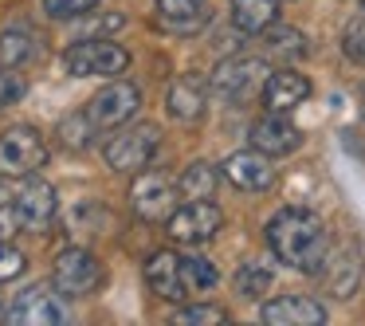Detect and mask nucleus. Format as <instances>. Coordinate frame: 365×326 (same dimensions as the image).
Here are the masks:
<instances>
[{
	"label": "nucleus",
	"instance_id": "obj_1",
	"mask_svg": "<svg viewBox=\"0 0 365 326\" xmlns=\"http://www.w3.org/2000/svg\"><path fill=\"white\" fill-rule=\"evenodd\" d=\"M267 248L279 263L302 275H318L326 252H330V232H326L322 216L310 208H279L263 228Z\"/></svg>",
	"mask_w": 365,
	"mask_h": 326
},
{
	"label": "nucleus",
	"instance_id": "obj_2",
	"mask_svg": "<svg viewBox=\"0 0 365 326\" xmlns=\"http://www.w3.org/2000/svg\"><path fill=\"white\" fill-rule=\"evenodd\" d=\"M48 165V142L36 126H9L0 134V177L4 181H24Z\"/></svg>",
	"mask_w": 365,
	"mask_h": 326
},
{
	"label": "nucleus",
	"instance_id": "obj_3",
	"mask_svg": "<svg viewBox=\"0 0 365 326\" xmlns=\"http://www.w3.org/2000/svg\"><path fill=\"white\" fill-rule=\"evenodd\" d=\"M51 287L63 299H87L103 287V260L87 248H63L51 260Z\"/></svg>",
	"mask_w": 365,
	"mask_h": 326
},
{
	"label": "nucleus",
	"instance_id": "obj_4",
	"mask_svg": "<svg viewBox=\"0 0 365 326\" xmlns=\"http://www.w3.org/2000/svg\"><path fill=\"white\" fill-rule=\"evenodd\" d=\"M63 67L75 79H114L130 67V51L114 40H79L63 51Z\"/></svg>",
	"mask_w": 365,
	"mask_h": 326
},
{
	"label": "nucleus",
	"instance_id": "obj_5",
	"mask_svg": "<svg viewBox=\"0 0 365 326\" xmlns=\"http://www.w3.org/2000/svg\"><path fill=\"white\" fill-rule=\"evenodd\" d=\"M161 146V130L158 126H118V134L106 138L103 146V158L114 173H142L145 165L153 161Z\"/></svg>",
	"mask_w": 365,
	"mask_h": 326
},
{
	"label": "nucleus",
	"instance_id": "obj_6",
	"mask_svg": "<svg viewBox=\"0 0 365 326\" xmlns=\"http://www.w3.org/2000/svg\"><path fill=\"white\" fill-rule=\"evenodd\" d=\"M220 224H224V213L212 205V197H197V200L177 205L173 213H169L165 232H169V240H177V244H185V248H200V244H208V240H216Z\"/></svg>",
	"mask_w": 365,
	"mask_h": 326
},
{
	"label": "nucleus",
	"instance_id": "obj_7",
	"mask_svg": "<svg viewBox=\"0 0 365 326\" xmlns=\"http://www.w3.org/2000/svg\"><path fill=\"white\" fill-rule=\"evenodd\" d=\"M177 197H181V189H177L165 173H158V169H153V173H134L130 205H134V213L142 216L145 224H165L169 213L177 208Z\"/></svg>",
	"mask_w": 365,
	"mask_h": 326
},
{
	"label": "nucleus",
	"instance_id": "obj_8",
	"mask_svg": "<svg viewBox=\"0 0 365 326\" xmlns=\"http://www.w3.org/2000/svg\"><path fill=\"white\" fill-rule=\"evenodd\" d=\"M138 106H142V91H138L134 83L118 79V83H110V87L98 91L83 111H87V118L95 122L98 130H118L138 114Z\"/></svg>",
	"mask_w": 365,
	"mask_h": 326
},
{
	"label": "nucleus",
	"instance_id": "obj_9",
	"mask_svg": "<svg viewBox=\"0 0 365 326\" xmlns=\"http://www.w3.org/2000/svg\"><path fill=\"white\" fill-rule=\"evenodd\" d=\"M263 79H267V67L255 56H232L216 67L212 75V91L228 103H247L255 91H263Z\"/></svg>",
	"mask_w": 365,
	"mask_h": 326
},
{
	"label": "nucleus",
	"instance_id": "obj_10",
	"mask_svg": "<svg viewBox=\"0 0 365 326\" xmlns=\"http://www.w3.org/2000/svg\"><path fill=\"white\" fill-rule=\"evenodd\" d=\"M4 318H9L12 326H59L67 315H63L59 295H51L43 283H32L12 299V307L4 310Z\"/></svg>",
	"mask_w": 365,
	"mask_h": 326
},
{
	"label": "nucleus",
	"instance_id": "obj_11",
	"mask_svg": "<svg viewBox=\"0 0 365 326\" xmlns=\"http://www.w3.org/2000/svg\"><path fill=\"white\" fill-rule=\"evenodd\" d=\"M361 252L354 244L334 248L326 252L322 268H318V279H322V291L334 295V299H354L357 287H361Z\"/></svg>",
	"mask_w": 365,
	"mask_h": 326
},
{
	"label": "nucleus",
	"instance_id": "obj_12",
	"mask_svg": "<svg viewBox=\"0 0 365 326\" xmlns=\"http://www.w3.org/2000/svg\"><path fill=\"white\" fill-rule=\"evenodd\" d=\"M220 177L228 185H236V189L244 193H263L275 185V169H271V158L267 153H259L252 146V150H236L228 153V158L220 161Z\"/></svg>",
	"mask_w": 365,
	"mask_h": 326
},
{
	"label": "nucleus",
	"instance_id": "obj_13",
	"mask_svg": "<svg viewBox=\"0 0 365 326\" xmlns=\"http://www.w3.org/2000/svg\"><path fill=\"white\" fill-rule=\"evenodd\" d=\"M247 142H252L259 153H267V158H287V153H294V150L302 146V130L294 126L287 114L267 111L263 118L252 122V130H247Z\"/></svg>",
	"mask_w": 365,
	"mask_h": 326
},
{
	"label": "nucleus",
	"instance_id": "obj_14",
	"mask_svg": "<svg viewBox=\"0 0 365 326\" xmlns=\"http://www.w3.org/2000/svg\"><path fill=\"white\" fill-rule=\"evenodd\" d=\"M12 208H16L20 228H48L56 208H59V200H56V189L32 173V177H24V185H20L16 193H12Z\"/></svg>",
	"mask_w": 365,
	"mask_h": 326
},
{
	"label": "nucleus",
	"instance_id": "obj_15",
	"mask_svg": "<svg viewBox=\"0 0 365 326\" xmlns=\"http://www.w3.org/2000/svg\"><path fill=\"white\" fill-rule=\"evenodd\" d=\"M145 283L165 302H189L192 299L189 283H185V271H181V255L169 252V248H161V252H153L145 260Z\"/></svg>",
	"mask_w": 365,
	"mask_h": 326
},
{
	"label": "nucleus",
	"instance_id": "obj_16",
	"mask_svg": "<svg viewBox=\"0 0 365 326\" xmlns=\"http://www.w3.org/2000/svg\"><path fill=\"white\" fill-rule=\"evenodd\" d=\"M259 318L267 326H322L326 307L310 295H279V299L263 302Z\"/></svg>",
	"mask_w": 365,
	"mask_h": 326
},
{
	"label": "nucleus",
	"instance_id": "obj_17",
	"mask_svg": "<svg viewBox=\"0 0 365 326\" xmlns=\"http://www.w3.org/2000/svg\"><path fill=\"white\" fill-rule=\"evenodd\" d=\"M310 98V79L291 67H279V71H267L263 79V106L275 114H291L294 106H302Z\"/></svg>",
	"mask_w": 365,
	"mask_h": 326
},
{
	"label": "nucleus",
	"instance_id": "obj_18",
	"mask_svg": "<svg viewBox=\"0 0 365 326\" xmlns=\"http://www.w3.org/2000/svg\"><path fill=\"white\" fill-rule=\"evenodd\" d=\"M158 24L173 36H192L208 24L205 0H158Z\"/></svg>",
	"mask_w": 365,
	"mask_h": 326
},
{
	"label": "nucleus",
	"instance_id": "obj_19",
	"mask_svg": "<svg viewBox=\"0 0 365 326\" xmlns=\"http://www.w3.org/2000/svg\"><path fill=\"white\" fill-rule=\"evenodd\" d=\"M165 106L177 122H197L208 106V91L197 75H181V79L169 83V95H165Z\"/></svg>",
	"mask_w": 365,
	"mask_h": 326
},
{
	"label": "nucleus",
	"instance_id": "obj_20",
	"mask_svg": "<svg viewBox=\"0 0 365 326\" xmlns=\"http://www.w3.org/2000/svg\"><path fill=\"white\" fill-rule=\"evenodd\" d=\"M279 20V0H232V24L244 36H259Z\"/></svg>",
	"mask_w": 365,
	"mask_h": 326
},
{
	"label": "nucleus",
	"instance_id": "obj_21",
	"mask_svg": "<svg viewBox=\"0 0 365 326\" xmlns=\"http://www.w3.org/2000/svg\"><path fill=\"white\" fill-rule=\"evenodd\" d=\"M40 56V44L28 28H4L0 32V63L4 67H24Z\"/></svg>",
	"mask_w": 365,
	"mask_h": 326
},
{
	"label": "nucleus",
	"instance_id": "obj_22",
	"mask_svg": "<svg viewBox=\"0 0 365 326\" xmlns=\"http://www.w3.org/2000/svg\"><path fill=\"white\" fill-rule=\"evenodd\" d=\"M263 48H267V56H279V59H302L310 51L307 36L299 28H275V24L263 32Z\"/></svg>",
	"mask_w": 365,
	"mask_h": 326
},
{
	"label": "nucleus",
	"instance_id": "obj_23",
	"mask_svg": "<svg viewBox=\"0 0 365 326\" xmlns=\"http://www.w3.org/2000/svg\"><path fill=\"white\" fill-rule=\"evenodd\" d=\"M216 181H220V173H216L208 161H192V165L181 173L177 189H181L185 200H197V197H212V193H216Z\"/></svg>",
	"mask_w": 365,
	"mask_h": 326
},
{
	"label": "nucleus",
	"instance_id": "obj_24",
	"mask_svg": "<svg viewBox=\"0 0 365 326\" xmlns=\"http://www.w3.org/2000/svg\"><path fill=\"white\" fill-rule=\"evenodd\" d=\"M181 271H185V283H189L192 295L212 291V287L220 283V271H216V263L205 260V255H181Z\"/></svg>",
	"mask_w": 365,
	"mask_h": 326
},
{
	"label": "nucleus",
	"instance_id": "obj_25",
	"mask_svg": "<svg viewBox=\"0 0 365 326\" xmlns=\"http://www.w3.org/2000/svg\"><path fill=\"white\" fill-rule=\"evenodd\" d=\"M236 295L240 299H259V295H267L271 291V271L263 268V263H255V260H247V263H240V271H236Z\"/></svg>",
	"mask_w": 365,
	"mask_h": 326
},
{
	"label": "nucleus",
	"instance_id": "obj_26",
	"mask_svg": "<svg viewBox=\"0 0 365 326\" xmlns=\"http://www.w3.org/2000/svg\"><path fill=\"white\" fill-rule=\"evenodd\" d=\"M228 310L216 307V302H185L181 310H173V322L181 326H197V322H228Z\"/></svg>",
	"mask_w": 365,
	"mask_h": 326
},
{
	"label": "nucleus",
	"instance_id": "obj_27",
	"mask_svg": "<svg viewBox=\"0 0 365 326\" xmlns=\"http://www.w3.org/2000/svg\"><path fill=\"white\" fill-rule=\"evenodd\" d=\"M95 122L87 118V111H79V114H71V118H63L59 122V138H63L71 150H83V146H91V134H95Z\"/></svg>",
	"mask_w": 365,
	"mask_h": 326
},
{
	"label": "nucleus",
	"instance_id": "obj_28",
	"mask_svg": "<svg viewBox=\"0 0 365 326\" xmlns=\"http://www.w3.org/2000/svg\"><path fill=\"white\" fill-rule=\"evenodd\" d=\"M95 4L98 0H43V12L56 16V20H79V16H87Z\"/></svg>",
	"mask_w": 365,
	"mask_h": 326
},
{
	"label": "nucleus",
	"instance_id": "obj_29",
	"mask_svg": "<svg viewBox=\"0 0 365 326\" xmlns=\"http://www.w3.org/2000/svg\"><path fill=\"white\" fill-rule=\"evenodd\" d=\"M24 268H28L24 252H20V248H12L9 240H0V283H9V279H16Z\"/></svg>",
	"mask_w": 365,
	"mask_h": 326
},
{
	"label": "nucleus",
	"instance_id": "obj_30",
	"mask_svg": "<svg viewBox=\"0 0 365 326\" xmlns=\"http://www.w3.org/2000/svg\"><path fill=\"white\" fill-rule=\"evenodd\" d=\"M24 79H16L12 71H0V111H9L12 103H20L24 98Z\"/></svg>",
	"mask_w": 365,
	"mask_h": 326
},
{
	"label": "nucleus",
	"instance_id": "obj_31",
	"mask_svg": "<svg viewBox=\"0 0 365 326\" xmlns=\"http://www.w3.org/2000/svg\"><path fill=\"white\" fill-rule=\"evenodd\" d=\"M20 228L16 220V208H12V197H0V240H12Z\"/></svg>",
	"mask_w": 365,
	"mask_h": 326
},
{
	"label": "nucleus",
	"instance_id": "obj_32",
	"mask_svg": "<svg viewBox=\"0 0 365 326\" xmlns=\"http://www.w3.org/2000/svg\"><path fill=\"white\" fill-rule=\"evenodd\" d=\"M0 318H4V302H0Z\"/></svg>",
	"mask_w": 365,
	"mask_h": 326
},
{
	"label": "nucleus",
	"instance_id": "obj_33",
	"mask_svg": "<svg viewBox=\"0 0 365 326\" xmlns=\"http://www.w3.org/2000/svg\"><path fill=\"white\" fill-rule=\"evenodd\" d=\"M361 9H365V0H361Z\"/></svg>",
	"mask_w": 365,
	"mask_h": 326
}]
</instances>
